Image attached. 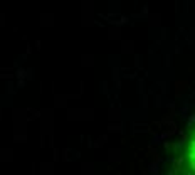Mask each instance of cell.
I'll list each match as a JSON object with an SVG mask.
<instances>
[{"mask_svg":"<svg viewBox=\"0 0 195 175\" xmlns=\"http://www.w3.org/2000/svg\"><path fill=\"white\" fill-rule=\"evenodd\" d=\"M188 163H190L192 170L195 172V136L192 140V143H190V150H188Z\"/></svg>","mask_w":195,"mask_h":175,"instance_id":"cell-1","label":"cell"}]
</instances>
